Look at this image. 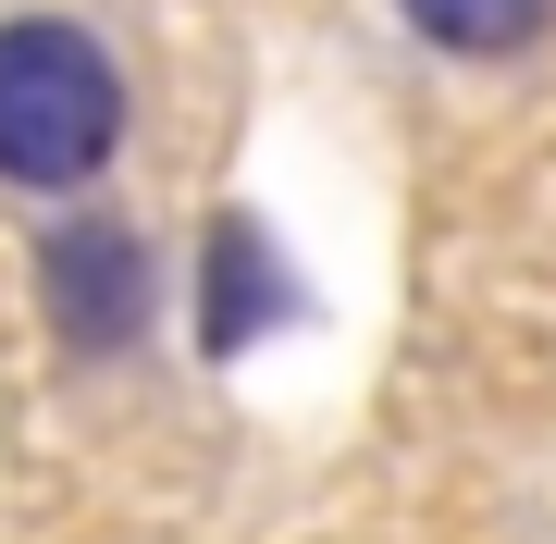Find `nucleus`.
Segmentation results:
<instances>
[{"instance_id":"obj_1","label":"nucleus","mask_w":556,"mask_h":544,"mask_svg":"<svg viewBox=\"0 0 556 544\" xmlns=\"http://www.w3.org/2000/svg\"><path fill=\"white\" fill-rule=\"evenodd\" d=\"M137 87L100 25L75 13H0V186L13 199H87L124 162Z\"/></svg>"},{"instance_id":"obj_2","label":"nucleus","mask_w":556,"mask_h":544,"mask_svg":"<svg viewBox=\"0 0 556 544\" xmlns=\"http://www.w3.org/2000/svg\"><path fill=\"white\" fill-rule=\"evenodd\" d=\"M25 284H38V322L62 359L112 371V359H149L161 309H174V273H161L149 223L124 211H62L38 248H25Z\"/></svg>"},{"instance_id":"obj_3","label":"nucleus","mask_w":556,"mask_h":544,"mask_svg":"<svg viewBox=\"0 0 556 544\" xmlns=\"http://www.w3.org/2000/svg\"><path fill=\"white\" fill-rule=\"evenodd\" d=\"M309 309H321V298H309L298 248H285L260 211H211V223H199V273H186V334H199V359H211V371H236L248 346L298 334Z\"/></svg>"},{"instance_id":"obj_4","label":"nucleus","mask_w":556,"mask_h":544,"mask_svg":"<svg viewBox=\"0 0 556 544\" xmlns=\"http://www.w3.org/2000/svg\"><path fill=\"white\" fill-rule=\"evenodd\" d=\"M396 25L433 62H532L556 38V0H396Z\"/></svg>"}]
</instances>
